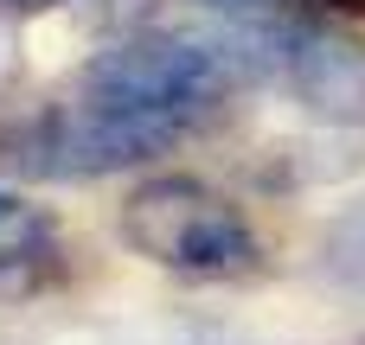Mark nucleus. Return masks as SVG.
I'll return each instance as SVG.
<instances>
[{"label":"nucleus","instance_id":"nucleus-1","mask_svg":"<svg viewBox=\"0 0 365 345\" xmlns=\"http://www.w3.org/2000/svg\"><path fill=\"white\" fill-rule=\"evenodd\" d=\"M186 134H192V122H180V115H148V109L71 96V102L38 109L32 122L6 128L0 134V166L26 173V179H103V173L160 160Z\"/></svg>","mask_w":365,"mask_h":345},{"label":"nucleus","instance_id":"nucleus-2","mask_svg":"<svg viewBox=\"0 0 365 345\" xmlns=\"http://www.w3.org/2000/svg\"><path fill=\"white\" fill-rule=\"evenodd\" d=\"M122 243L173 275H244L257 262L250 218L192 173H154L122 198Z\"/></svg>","mask_w":365,"mask_h":345},{"label":"nucleus","instance_id":"nucleus-3","mask_svg":"<svg viewBox=\"0 0 365 345\" xmlns=\"http://www.w3.org/2000/svg\"><path fill=\"white\" fill-rule=\"evenodd\" d=\"M231 77H237L231 51H212V45H199L186 32H128V38L103 45L83 64L77 96L148 109V115H180V122L199 128L225 102Z\"/></svg>","mask_w":365,"mask_h":345},{"label":"nucleus","instance_id":"nucleus-4","mask_svg":"<svg viewBox=\"0 0 365 345\" xmlns=\"http://www.w3.org/2000/svg\"><path fill=\"white\" fill-rule=\"evenodd\" d=\"M269 70L289 77V90L327 115V122H365V45L321 26V19H269Z\"/></svg>","mask_w":365,"mask_h":345},{"label":"nucleus","instance_id":"nucleus-5","mask_svg":"<svg viewBox=\"0 0 365 345\" xmlns=\"http://www.w3.org/2000/svg\"><path fill=\"white\" fill-rule=\"evenodd\" d=\"M58 269H64L58 224L38 205L6 198V211H0V301H26V294L51 288Z\"/></svg>","mask_w":365,"mask_h":345},{"label":"nucleus","instance_id":"nucleus-6","mask_svg":"<svg viewBox=\"0 0 365 345\" xmlns=\"http://www.w3.org/2000/svg\"><path fill=\"white\" fill-rule=\"evenodd\" d=\"M321 262L340 275V282H353L365 288V198L359 205H346L334 224H327V243H321Z\"/></svg>","mask_w":365,"mask_h":345},{"label":"nucleus","instance_id":"nucleus-7","mask_svg":"<svg viewBox=\"0 0 365 345\" xmlns=\"http://www.w3.org/2000/svg\"><path fill=\"white\" fill-rule=\"evenodd\" d=\"M199 6H212V13H225V19H237V26H263V19H282V6H289V0H199Z\"/></svg>","mask_w":365,"mask_h":345},{"label":"nucleus","instance_id":"nucleus-8","mask_svg":"<svg viewBox=\"0 0 365 345\" xmlns=\"http://www.w3.org/2000/svg\"><path fill=\"white\" fill-rule=\"evenodd\" d=\"M6 13H45V6H64V0H0Z\"/></svg>","mask_w":365,"mask_h":345},{"label":"nucleus","instance_id":"nucleus-9","mask_svg":"<svg viewBox=\"0 0 365 345\" xmlns=\"http://www.w3.org/2000/svg\"><path fill=\"white\" fill-rule=\"evenodd\" d=\"M0 211H6V192H0Z\"/></svg>","mask_w":365,"mask_h":345}]
</instances>
